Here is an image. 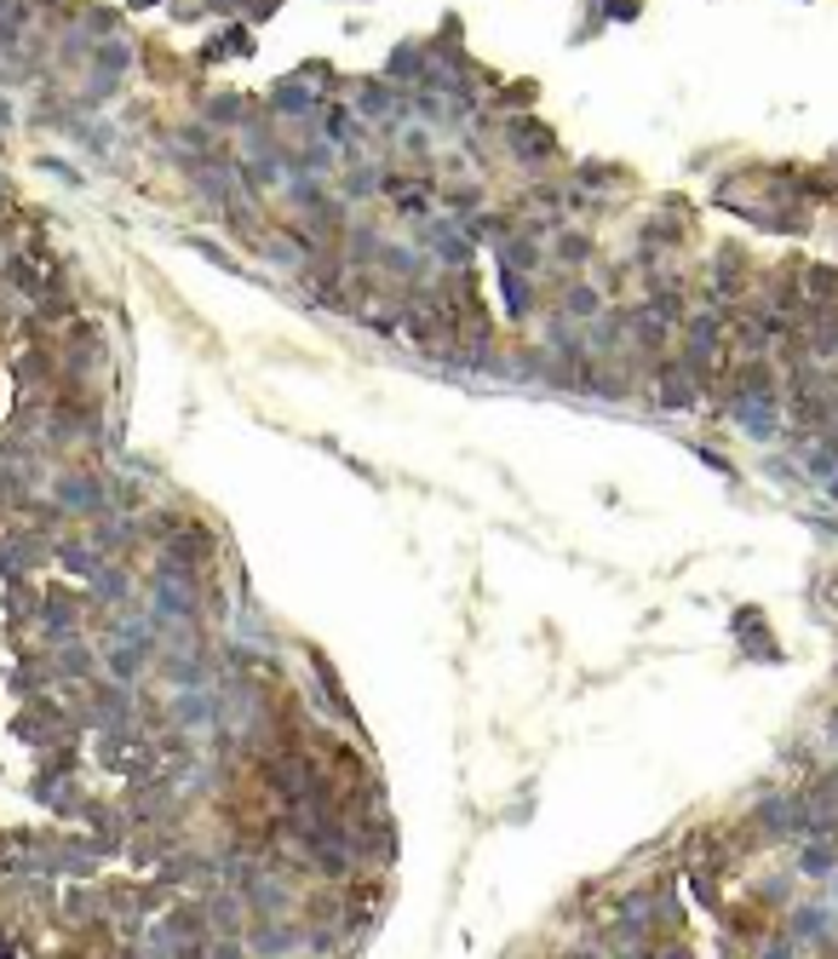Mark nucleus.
Masks as SVG:
<instances>
[{
    "instance_id": "13",
    "label": "nucleus",
    "mask_w": 838,
    "mask_h": 959,
    "mask_svg": "<svg viewBox=\"0 0 838 959\" xmlns=\"http://www.w3.org/2000/svg\"><path fill=\"white\" fill-rule=\"evenodd\" d=\"M104 649V678H115V684H149V672H156V649H144V644H126V638H115V644H98Z\"/></svg>"
},
{
    "instance_id": "49",
    "label": "nucleus",
    "mask_w": 838,
    "mask_h": 959,
    "mask_svg": "<svg viewBox=\"0 0 838 959\" xmlns=\"http://www.w3.org/2000/svg\"><path fill=\"white\" fill-rule=\"evenodd\" d=\"M827 741H833V747H838V713H833V718H827Z\"/></svg>"
},
{
    "instance_id": "50",
    "label": "nucleus",
    "mask_w": 838,
    "mask_h": 959,
    "mask_svg": "<svg viewBox=\"0 0 838 959\" xmlns=\"http://www.w3.org/2000/svg\"><path fill=\"white\" fill-rule=\"evenodd\" d=\"M833 896H838V873H833Z\"/></svg>"
},
{
    "instance_id": "38",
    "label": "nucleus",
    "mask_w": 838,
    "mask_h": 959,
    "mask_svg": "<svg viewBox=\"0 0 838 959\" xmlns=\"http://www.w3.org/2000/svg\"><path fill=\"white\" fill-rule=\"evenodd\" d=\"M276 12H282V0H247V7H242V23L253 30V23H270Z\"/></svg>"
},
{
    "instance_id": "31",
    "label": "nucleus",
    "mask_w": 838,
    "mask_h": 959,
    "mask_svg": "<svg viewBox=\"0 0 838 959\" xmlns=\"http://www.w3.org/2000/svg\"><path fill=\"white\" fill-rule=\"evenodd\" d=\"M477 208H482V190H477V185L460 179V185H448V190H443V213H448L454 224H466Z\"/></svg>"
},
{
    "instance_id": "9",
    "label": "nucleus",
    "mask_w": 838,
    "mask_h": 959,
    "mask_svg": "<svg viewBox=\"0 0 838 959\" xmlns=\"http://www.w3.org/2000/svg\"><path fill=\"white\" fill-rule=\"evenodd\" d=\"M167 713L179 729H190V736H213L224 724V701H219V690H172Z\"/></svg>"
},
{
    "instance_id": "3",
    "label": "nucleus",
    "mask_w": 838,
    "mask_h": 959,
    "mask_svg": "<svg viewBox=\"0 0 838 959\" xmlns=\"http://www.w3.org/2000/svg\"><path fill=\"white\" fill-rule=\"evenodd\" d=\"M46 494H53L69 517H104L110 512V477L104 471H87V466L58 471L53 483H46Z\"/></svg>"
},
{
    "instance_id": "34",
    "label": "nucleus",
    "mask_w": 838,
    "mask_h": 959,
    "mask_svg": "<svg viewBox=\"0 0 838 959\" xmlns=\"http://www.w3.org/2000/svg\"><path fill=\"white\" fill-rule=\"evenodd\" d=\"M786 902H793V879H764V885H758V907H786Z\"/></svg>"
},
{
    "instance_id": "30",
    "label": "nucleus",
    "mask_w": 838,
    "mask_h": 959,
    "mask_svg": "<svg viewBox=\"0 0 838 959\" xmlns=\"http://www.w3.org/2000/svg\"><path fill=\"white\" fill-rule=\"evenodd\" d=\"M179 528H185V517L172 512V506H149V512L138 517V540H144V546H156V551H167Z\"/></svg>"
},
{
    "instance_id": "27",
    "label": "nucleus",
    "mask_w": 838,
    "mask_h": 959,
    "mask_svg": "<svg viewBox=\"0 0 838 959\" xmlns=\"http://www.w3.org/2000/svg\"><path fill=\"white\" fill-rule=\"evenodd\" d=\"M0 282L7 288H18V299H41V288H46V265L41 259H30V254H7V265H0Z\"/></svg>"
},
{
    "instance_id": "18",
    "label": "nucleus",
    "mask_w": 838,
    "mask_h": 959,
    "mask_svg": "<svg viewBox=\"0 0 838 959\" xmlns=\"http://www.w3.org/2000/svg\"><path fill=\"white\" fill-rule=\"evenodd\" d=\"M138 592H144V587L133 580V569H126V558H110V564H104V575H98L92 587H87L92 610H126V603H133ZM92 610H87V615H92Z\"/></svg>"
},
{
    "instance_id": "39",
    "label": "nucleus",
    "mask_w": 838,
    "mask_h": 959,
    "mask_svg": "<svg viewBox=\"0 0 838 959\" xmlns=\"http://www.w3.org/2000/svg\"><path fill=\"white\" fill-rule=\"evenodd\" d=\"M758 959H804V954H798L793 937H770L764 948H758Z\"/></svg>"
},
{
    "instance_id": "17",
    "label": "nucleus",
    "mask_w": 838,
    "mask_h": 959,
    "mask_svg": "<svg viewBox=\"0 0 838 959\" xmlns=\"http://www.w3.org/2000/svg\"><path fill=\"white\" fill-rule=\"evenodd\" d=\"M494 282H500V305L512 322H528V316H540V276H523V270H505L494 265Z\"/></svg>"
},
{
    "instance_id": "36",
    "label": "nucleus",
    "mask_w": 838,
    "mask_h": 959,
    "mask_svg": "<svg viewBox=\"0 0 838 959\" xmlns=\"http://www.w3.org/2000/svg\"><path fill=\"white\" fill-rule=\"evenodd\" d=\"M224 46H231V58H253V30L247 23H224Z\"/></svg>"
},
{
    "instance_id": "19",
    "label": "nucleus",
    "mask_w": 838,
    "mask_h": 959,
    "mask_svg": "<svg viewBox=\"0 0 838 959\" xmlns=\"http://www.w3.org/2000/svg\"><path fill=\"white\" fill-rule=\"evenodd\" d=\"M161 558L190 564V569H208V564L219 558V528H213V523H185L179 535H172V546L161 551Z\"/></svg>"
},
{
    "instance_id": "33",
    "label": "nucleus",
    "mask_w": 838,
    "mask_h": 959,
    "mask_svg": "<svg viewBox=\"0 0 838 959\" xmlns=\"http://www.w3.org/2000/svg\"><path fill=\"white\" fill-rule=\"evenodd\" d=\"M638 236H644V247H678V242H683V224H667V219H649V224H644V231H638Z\"/></svg>"
},
{
    "instance_id": "20",
    "label": "nucleus",
    "mask_w": 838,
    "mask_h": 959,
    "mask_svg": "<svg viewBox=\"0 0 838 959\" xmlns=\"http://www.w3.org/2000/svg\"><path fill=\"white\" fill-rule=\"evenodd\" d=\"M253 115H259V98H242V92H213L208 104H201V121L219 127V133H242Z\"/></svg>"
},
{
    "instance_id": "45",
    "label": "nucleus",
    "mask_w": 838,
    "mask_h": 959,
    "mask_svg": "<svg viewBox=\"0 0 838 959\" xmlns=\"http://www.w3.org/2000/svg\"><path fill=\"white\" fill-rule=\"evenodd\" d=\"M18 948H23V943L12 937V930H0V959H18Z\"/></svg>"
},
{
    "instance_id": "12",
    "label": "nucleus",
    "mask_w": 838,
    "mask_h": 959,
    "mask_svg": "<svg viewBox=\"0 0 838 959\" xmlns=\"http://www.w3.org/2000/svg\"><path fill=\"white\" fill-rule=\"evenodd\" d=\"M53 919H58V925H69V937H75V930H87V925H98V919H110V907H104V885H92V879H81V885H69V891L58 896V907H53Z\"/></svg>"
},
{
    "instance_id": "43",
    "label": "nucleus",
    "mask_w": 838,
    "mask_h": 959,
    "mask_svg": "<svg viewBox=\"0 0 838 959\" xmlns=\"http://www.w3.org/2000/svg\"><path fill=\"white\" fill-rule=\"evenodd\" d=\"M621 282H626L621 265H603V270H597V288H603V293H621Z\"/></svg>"
},
{
    "instance_id": "21",
    "label": "nucleus",
    "mask_w": 838,
    "mask_h": 959,
    "mask_svg": "<svg viewBox=\"0 0 838 959\" xmlns=\"http://www.w3.org/2000/svg\"><path fill=\"white\" fill-rule=\"evenodd\" d=\"M724 414L741 425L747 437H758V443H775L781 437V402H724Z\"/></svg>"
},
{
    "instance_id": "48",
    "label": "nucleus",
    "mask_w": 838,
    "mask_h": 959,
    "mask_svg": "<svg viewBox=\"0 0 838 959\" xmlns=\"http://www.w3.org/2000/svg\"><path fill=\"white\" fill-rule=\"evenodd\" d=\"M149 7H167V0H126V12H149Z\"/></svg>"
},
{
    "instance_id": "22",
    "label": "nucleus",
    "mask_w": 838,
    "mask_h": 959,
    "mask_svg": "<svg viewBox=\"0 0 838 959\" xmlns=\"http://www.w3.org/2000/svg\"><path fill=\"white\" fill-rule=\"evenodd\" d=\"M345 265L350 270H373L379 265V247H386V231H379V219H350V231H345Z\"/></svg>"
},
{
    "instance_id": "11",
    "label": "nucleus",
    "mask_w": 838,
    "mask_h": 959,
    "mask_svg": "<svg viewBox=\"0 0 838 959\" xmlns=\"http://www.w3.org/2000/svg\"><path fill=\"white\" fill-rule=\"evenodd\" d=\"M53 564L64 569V575H75V580H81V587H92V580L98 575H104V551H98L92 540H87V528H81V535H75V528H64V535L53 540Z\"/></svg>"
},
{
    "instance_id": "41",
    "label": "nucleus",
    "mask_w": 838,
    "mask_h": 959,
    "mask_svg": "<svg viewBox=\"0 0 838 959\" xmlns=\"http://www.w3.org/2000/svg\"><path fill=\"white\" fill-rule=\"evenodd\" d=\"M644 12V0H603V18H621V23H632Z\"/></svg>"
},
{
    "instance_id": "2",
    "label": "nucleus",
    "mask_w": 838,
    "mask_h": 959,
    "mask_svg": "<svg viewBox=\"0 0 838 959\" xmlns=\"http://www.w3.org/2000/svg\"><path fill=\"white\" fill-rule=\"evenodd\" d=\"M58 363H64V380H58V386H87L92 373L110 363L104 327L87 322V316H75V322L64 327V339H58Z\"/></svg>"
},
{
    "instance_id": "6",
    "label": "nucleus",
    "mask_w": 838,
    "mask_h": 959,
    "mask_svg": "<svg viewBox=\"0 0 838 959\" xmlns=\"http://www.w3.org/2000/svg\"><path fill=\"white\" fill-rule=\"evenodd\" d=\"M242 943H247L253 959H299L304 954V925H299V914L293 919H247Z\"/></svg>"
},
{
    "instance_id": "35",
    "label": "nucleus",
    "mask_w": 838,
    "mask_h": 959,
    "mask_svg": "<svg viewBox=\"0 0 838 959\" xmlns=\"http://www.w3.org/2000/svg\"><path fill=\"white\" fill-rule=\"evenodd\" d=\"M833 293H838V270H809V299H816V305H833Z\"/></svg>"
},
{
    "instance_id": "32",
    "label": "nucleus",
    "mask_w": 838,
    "mask_h": 959,
    "mask_svg": "<svg viewBox=\"0 0 838 959\" xmlns=\"http://www.w3.org/2000/svg\"><path fill=\"white\" fill-rule=\"evenodd\" d=\"M75 30H81L92 46H98V41H115V35H121V12H104V7H98V12H81V18H75Z\"/></svg>"
},
{
    "instance_id": "23",
    "label": "nucleus",
    "mask_w": 838,
    "mask_h": 959,
    "mask_svg": "<svg viewBox=\"0 0 838 959\" xmlns=\"http://www.w3.org/2000/svg\"><path fill=\"white\" fill-rule=\"evenodd\" d=\"M551 305L557 311H563L569 322H580V327H592L603 311H608V293L597 288V282H580V276H574V282L563 288V299H551Z\"/></svg>"
},
{
    "instance_id": "7",
    "label": "nucleus",
    "mask_w": 838,
    "mask_h": 959,
    "mask_svg": "<svg viewBox=\"0 0 838 959\" xmlns=\"http://www.w3.org/2000/svg\"><path fill=\"white\" fill-rule=\"evenodd\" d=\"M12 380L23 397H53L58 380H64V363H58V339L53 345H23L12 357Z\"/></svg>"
},
{
    "instance_id": "42",
    "label": "nucleus",
    "mask_w": 838,
    "mask_h": 959,
    "mask_svg": "<svg viewBox=\"0 0 838 959\" xmlns=\"http://www.w3.org/2000/svg\"><path fill=\"white\" fill-rule=\"evenodd\" d=\"M695 460H701V466H713L718 477H729V483H735V466L724 460V454H713V448H695Z\"/></svg>"
},
{
    "instance_id": "4",
    "label": "nucleus",
    "mask_w": 838,
    "mask_h": 959,
    "mask_svg": "<svg viewBox=\"0 0 838 959\" xmlns=\"http://www.w3.org/2000/svg\"><path fill=\"white\" fill-rule=\"evenodd\" d=\"M500 144L512 149V161L528 167V172L546 167V161L557 156V133L546 127L540 115H505V121H500Z\"/></svg>"
},
{
    "instance_id": "5",
    "label": "nucleus",
    "mask_w": 838,
    "mask_h": 959,
    "mask_svg": "<svg viewBox=\"0 0 838 959\" xmlns=\"http://www.w3.org/2000/svg\"><path fill=\"white\" fill-rule=\"evenodd\" d=\"M649 391H655L649 402H655L660 414H690L695 402H701V386L690 380V373H683L678 350H667L660 363H649Z\"/></svg>"
},
{
    "instance_id": "8",
    "label": "nucleus",
    "mask_w": 838,
    "mask_h": 959,
    "mask_svg": "<svg viewBox=\"0 0 838 959\" xmlns=\"http://www.w3.org/2000/svg\"><path fill=\"white\" fill-rule=\"evenodd\" d=\"M53 672H58L64 690H87L92 678H104V649L87 644V633H81V638H69V644L53 649Z\"/></svg>"
},
{
    "instance_id": "16",
    "label": "nucleus",
    "mask_w": 838,
    "mask_h": 959,
    "mask_svg": "<svg viewBox=\"0 0 838 959\" xmlns=\"http://www.w3.org/2000/svg\"><path fill=\"white\" fill-rule=\"evenodd\" d=\"M311 678H316V690H322V706L334 713L345 729H362V713L350 706V695H345V678H339V667L327 661L322 649H311Z\"/></svg>"
},
{
    "instance_id": "28",
    "label": "nucleus",
    "mask_w": 838,
    "mask_h": 959,
    "mask_svg": "<svg viewBox=\"0 0 838 959\" xmlns=\"http://www.w3.org/2000/svg\"><path fill=\"white\" fill-rule=\"evenodd\" d=\"M798 879H833L838 873V839H798Z\"/></svg>"
},
{
    "instance_id": "24",
    "label": "nucleus",
    "mask_w": 838,
    "mask_h": 959,
    "mask_svg": "<svg viewBox=\"0 0 838 959\" xmlns=\"http://www.w3.org/2000/svg\"><path fill=\"white\" fill-rule=\"evenodd\" d=\"M786 925H793V943H798V948H804V943H809V948H827L838 919H833V907H822V902H798Z\"/></svg>"
},
{
    "instance_id": "26",
    "label": "nucleus",
    "mask_w": 838,
    "mask_h": 959,
    "mask_svg": "<svg viewBox=\"0 0 838 959\" xmlns=\"http://www.w3.org/2000/svg\"><path fill=\"white\" fill-rule=\"evenodd\" d=\"M551 265H563L569 276L592 270V265H597V242H592L586 231H563V236H551Z\"/></svg>"
},
{
    "instance_id": "46",
    "label": "nucleus",
    "mask_w": 838,
    "mask_h": 959,
    "mask_svg": "<svg viewBox=\"0 0 838 959\" xmlns=\"http://www.w3.org/2000/svg\"><path fill=\"white\" fill-rule=\"evenodd\" d=\"M12 115H18V110H12V98H0V133H12Z\"/></svg>"
},
{
    "instance_id": "25",
    "label": "nucleus",
    "mask_w": 838,
    "mask_h": 959,
    "mask_svg": "<svg viewBox=\"0 0 838 959\" xmlns=\"http://www.w3.org/2000/svg\"><path fill=\"white\" fill-rule=\"evenodd\" d=\"M494 265L523 270V276H540V270H546V242H540V236H528V231H517L512 242H500V247H494Z\"/></svg>"
},
{
    "instance_id": "29",
    "label": "nucleus",
    "mask_w": 838,
    "mask_h": 959,
    "mask_svg": "<svg viewBox=\"0 0 838 959\" xmlns=\"http://www.w3.org/2000/svg\"><path fill=\"white\" fill-rule=\"evenodd\" d=\"M133 53H138V46L133 41H98L92 46V75H104V81H126V69H133Z\"/></svg>"
},
{
    "instance_id": "14",
    "label": "nucleus",
    "mask_w": 838,
    "mask_h": 959,
    "mask_svg": "<svg viewBox=\"0 0 838 959\" xmlns=\"http://www.w3.org/2000/svg\"><path fill=\"white\" fill-rule=\"evenodd\" d=\"M431 64H437V58H431L425 41H396L391 58H386V81L402 87V92H420L431 81Z\"/></svg>"
},
{
    "instance_id": "37",
    "label": "nucleus",
    "mask_w": 838,
    "mask_h": 959,
    "mask_svg": "<svg viewBox=\"0 0 838 959\" xmlns=\"http://www.w3.org/2000/svg\"><path fill=\"white\" fill-rule=\"evenodd\" d=\"M167 12H172V23H201L208 18V0H167Z\"/></svg>"
},
{
    "instance_id": "47",
    "label": "nucleus",
    "mask_w": 838,
    "mask_h": 959,
    "mask_svg": "<svg viewBox=\"0 0 838 959\" xmlns=\"http://www.w3.org/2000/svg\"><path fill=\"white\" fill-rule=\"evenodd\" d=\"M35 12H69V0H30Z\"/></svg>"
},
{
    "instance_id": "40",
    "label": "nucleus",
    "mask_w": 838,
    "mask_h": 959,
    "mask_svg": "<svg viewBox=\"0 0 838 959\" xmlns=\"http://www.w3.org/2000/svg\"><path fill=\"white\" fill-rule=\"evenodd\" d=\"M644 959H695V954H690V948H683V943H678V937H667V943H660V937H655V943H649V954H644Z\"/></svg>"
},
{
    "instance_id": "10",
    "label": "nucleus",
    "mask_w": 838,
    "mask_h": 959,
    "mask_svg": "<svg viewBox=\"0 0 838 959\" xmlns=\"http://www.w3.org/2000/svg\"><path fill=\"white\" fill-rule=\"evenodd\" d=\"M327 98L311 87V81H299V75H282V81H270V115H282L293 121V127H304V121H316L322 115Z\"/></svg>"
},
{
    "instance_id": "15",
    "label": "nucleus",
    "mask_w": 838,
    "mask_h": 959,
    "mask_svg": "<svg viewBox=\"0 0 838 959\" xmlns=\"http://www.w3.org/2000/svg\"><path fill=\"white\" fill-rule=\"evenodd\" d=\"M87 540L104 551V558H126V564H133V551L144 546V540H138V517H121V512L92 517V523H87Z\"/></svg>"
},
{
    "instance_id": "1",
    "label": "nucleus",
    "mask_w": 838,
    "mask_h": 959,
    "mask_svg": "<svg viewBox=\"0 0 838 959\" xmlns=\"http://www.w3.org/2000/svg\"><path fill=\"white\" fill-rule=\"evenodd\" d=\"M87 610H92L87 587L46 580V587H41V621H35L41 649H58V644H69V638H81V633H87Z\"/></svg>"
},
{
    "instance_id": "44",
    "label": "nucleus",
    "mask_w": 838,
    "mask_h": 959,
    "mask_svg": "<svg viewBox=\"0 0 838 959\" xmlns=\"http://www.w3.org/2000/svg\"><path fill=\"white\" fill-rule=\"evenodd\" d=\"M247 0H208V12H224V18H242Z\"/></svg>"
}]
</instances>
